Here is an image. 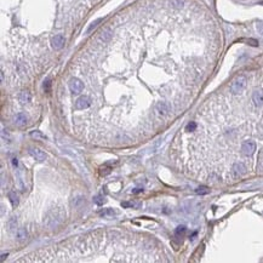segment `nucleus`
I'll list each match as a JSON object with an SVG mask.
<instances>
[{
    "instance_id": "f257e3e1",
    "label": "nucleus",
    "mask_w": 263,
    "mask_h": 263,
    "mask_svg": "<svg viewBox=\"0 0 263 263\" xmlns=\"http://www.w3.org/2000/svg\"><path fill=\"white\" fill-rule=\"evenodd\" d=\"M246 85H247L246 78H245L244 75H239V77H237V78L232 81V84H230V91H232V93L238 95V93H240V92L244 91V88H246Z\"/></svg>"
},
{
    "instance_id": "f03ea898",
    "label": "nucleus",
    "mask_w": 263,
    "mask_h": 263,
    "mask_svg": "<svg viewBox=\"0 0 263 263\" xmlns=\"http://www.w3.org/2000/svg\"><path fill=\"white\" fill-rule=\"evenodd\" d=\"M255 151H256V143L254 141L247 140V141L243 142V144H241V152H243L244 155L251 157L255 153Z\"/></svg>"
},
{
    "instance_id": "7ed1b4c3",
    "label": "nucleus",
    "mask_w": 263,
    "mask_h": 263,
    "mask_svg": "<svg viewBox=\"0 0 263 263\" xmlns=\"http://www.w3.org/2000/svg\"><path fill=\"white\" fill-rule=\"evenodd\" d=\"M155 112L161 116H166V115L170 114L171 107H170V104L168 102H158L155 104Z\"/></svg>"
},
{
    "instance_id": "20e7f679",
    "label": "nucleus",
    "mask_w": 263,
    "mask_h": 263,
    "mask_svg": "<svg viewBox=\"0 0 263 263\" xmlns=\"http://www.w3.org/2000/svg\"><path fill=\"white\" fill-rule=\"evenodd\" d=\"M69 88H71V91L73 93H80L84 90V84H83V81L80 79L73 78L69 81Z\"/></svg>"
},
{
    "instance_id": "39448f33",
    "label": "nucleus",
    "mask_w": 263,
    "mask_h": 263,
    "mask_svg": "<svg viewBox=\"0 0 263 263\" xmlns=\"http://www.w3.org/2000/svg\"><path fill=\"white\" fill-rule=\"evenodd\" d=\"M232 174H233V176H234L235 178L245 175V174H246V166H245L243 163H235V164L232 166Z\"/></svg>"
},
{
    "instance_id": "423d86ee",
    "label": "nucleus",
    "mask_w": 263,
    "mask_h": 263,
    "mask_svg": "<svg viewBox=\"0 0 263 263\" xmlns=\"http://www.w3.org/2000/svg\"><path fill=\"white\" fill-rule=\"evenodd\" d=\"M29 154L36 161H44L45 158H46V154L39 148H29Z\"/></svg>"
},
{
    "instance_id": "0eeeda50",
    "label": "nucleus",
    "mask_w": 263,
    "mask_h": 263,
    "mask_svg": "<svg viewBox=\"0 0 263 263\" xmlns=\"http://www.w3.org/2000/svg\"><path fill=\"white\" fill-rule=\"evenodd\" d=\"M91 106V99L88 96H81L78 98L77 103H75V108L77 109H86Z\"/></svg>"
},
{
    "instance_id": "6e6552de",
    "label": "nucleus",
    "mask_w": 263,
    "mask_h": 263,
    "mask_svg": "<svg viewBox=\"0 0 263 263\" xmlns=\"http://www.w3.org/2000/svg\"><path fill=\"white\" fill-rule=\"evenodd\" d=\"M51 45H52V47L54 49H56V50H60V49H62L63 47V45H64V38H63V35H55L52 39H51Z\"/></svg>"
},
{
    "instance_id": "1a4fd4ad",
    "label": "nucleus",
    "mask_w": 263,
    "mask_h": 263,
    "mask_svg": "<svg viewBox=\"0 0 263 263\" xmlns=\"http://www.w3.org/2000/svg\"><path fill=\"white\" fill-rule=\"evenodd\" d=\"M252 101L256 107L263 106V91L262 90H256L252 95Z\"/></svg>"
},
{
    "instance_id": "9d476101",
    "label": "nucleus",
    "mask_w": 263,
    "mask_h": 263,
    "mask_svg": "<svg viewBox=\"0 0 263 263\" xmlns=\"http://www.w3.org/2000/svg\"><path fill=\"white\" fill-rule=\"evenodd\" d=\"M27 115L24 113H17L15 115V124L18 126H24L27 124Z\"/></svg>"
},
{
    "instance_id": "9b49d317",
    "label": "nucleus",
    "mask_w": 263,
    "mask_h": 263,
    "mask_svg": "<svg viewBox=\"0 0 263 263\" xmlns=\"http://www.w3.org/2000/svg\"><path fill=\"white\" fill-rule=\"evenodd\" d=\"M18 98H19V102H22V103H29L32 101V96H30V93L28 91H22L19 93Z\"/></svg>"
},
{
    "instance_id": "f8f14e48",
    "label": "nucleus",
    "mask_w": 263,
    "mask_h": 263,
    "mask_svg": "<svg viewBox=\"0 0 263 263\" xmlns=\"http://www.w3.org/2000/svg\"><path fill=\"white\" fill-rule=\"evenodd\" d=\"M9 199H10V201H11V204H12L13 207H16L18 205V196L16 195L15 192H10L9 193Z\"/></svg>"
},
{
    "instance_id": "ddd939ff",
    "label": "nucleus",
    "mask_w": 263,
    "mask_h": 263,
    "mask_svg": "<svg viewBox=\"0 0 263 263\" xmlns=\"http://www.w3.org/2000/svg\"><path fill=\"white\" fill-rule=\"evenodd\" d=\"M101 40L102 41H104V43H107V41H109L110 40V38H112V32L109 30V29H107V30H104V32H102V34H101Z\"/></svg>"
},
{
    "instance_id": "4468645a",
    "label": "nucleus",
    "mask_w": 263,
    "mask_h": 263,
    "mask_svg": "<svg viewBox=\"0 0 263 263\" xmlns=\"http://www.w3.org/2000/svg\"><path fill=\"white\" fill-rule=\"evenodd\" d=\"M99 215H101L102 217H113V216L115 215V211H114L113 209H106V210L102 211Z\"/></svg>"
},
{
    "instance_id": "2eb2a0df",
    "label": "nucleus",
    "mask_w": 263,
    "mask_h": 263,
    "mask_svg": "<svg viewBox=\"0 0 263 263\" xmlns=\"http://www.w3.org/2000/svg\"><path fill=\"white\" fill-rule=\"evenodd\" d=\"M17 238H18V240H24L27 238V230H26V228H19L17 230Z\"/></svg>"
},
{
    "instance_id": "dca6fc26",
    "label": "nucleus",
    "mask_w": 263,
    "mask_h": 263,
    "mask_svg": "<svg viewBox=\"0 0 263 263\" xmlns=\"http://www.w3.org/2000/svg\"><path fill=\"white\" fill-rule=\"evenodd\" d=\"M185 227L184 226H179V227H177L176 228V230H175V234L177 235V237H182L184 233H185Z\"/></svg>"
},
{
    "instance_id": "f3484780",
    "label": "nucleus",
    "mask_w": 263,
    "mask_h": 263,
    "mask_svg": "<svg viewBox=\"0 0 263 263\" xmlns=\"http://www.w3.org/2000/svg\"><path fill=\"white\" fill-rule=\"evenodd\" d=\"M171 4L176 9H181L184 5V0H171Z\"/></svg>"
},
{
    "instance_id": "a211bd4d",
    "label": "nucleus",
    "mask_w": 263,
    "mask_h": 263,
    "mask_svg": "<svg viewBox=\"0 0 263 263\" xmlns=\"http://www.w3.org/2000/svg\"><path fill=\"white\" fill-rule=\"evenodd\" d=\"M101 21H102V19H101V18H98V19H96V21H95V22H92V23H91V24H90V27H88V30H86V33H90V32H91V30H92V29H93V28H96V27H97V24H98V23H101Z\"/></svg>"
},
{
    "instance_id": "6ab92c4d",
    "label": "nucleus",
    "mask_w": 263,
    "mask_h": 263,
    "mask_svg": "<svg viewBox=\"0 0 263 263\" xmlns=\"http://www.w3.org/2000/svg\"><path fill=\"white\" fill-rule=\"evenodd\" d=\"M196 129V124L194 123V121H190L187 126H185V131H188V132H190V131H194Z\"/></svg>"
},
{
    "instance_id": "aec40b11",
    "label": "nucleus",
    "mask_w": 263,
    "mask_h": 263,
    "mask_svg": "<svg viewBox=\"0 0 263 263\" xmlns=\"http://www.w3.org/2000/svg\"><path fill=\"white\" fill-rule=\"evenodd\" d=\"M30 136H32V137H34V138H39V140H45V138H46V137H45L44 135H41L39 131L32 132V133H30Z\"/></svg>"
},
{
    "instance_id": "412c9836",
    "label": "nucleus",
    "mask_w": 263,
    "mask_h": 263,
    "mask_svg": "<svg viewBox=\"0 0 263 263\" xmlns=\"http://www.w3.org/2000/svg\"><path fill=\"white\" fill-rule=\"evenodd\" d=\"M93 201H95L97 205H102V204L104 202V198L98 195V196H95V198H93Z\"/></svg>"
},
{
    "instance_id": "4be33fe9",
    "label": "nucleus",
    "mask_w": 263,
    "mask_h": 263,
    "mask_svg": "<svg viewBox=\"0 0 263 263\" xmlns=\"http://www.w3.org/2000/svg\"><path fill=\"white\" fill-rule=\"evenodd\" d=\"M195 192H196L198 194H206V193H209V189H207L206 187H200V188H198Z\"/></svg>"
},
{
    "instance_id": "5701e85b",
    "label": "nucleus",
    "mask_w": 263,
    "mask_h": 263,
    "mask_svg": "<svg viewBox=\"0 0 263 263\" xmlns=\"http://www.w3.org/2000/svg\"><path fill=\"white\" fill-rule=\"evenodd\" d=\"M121 206L123 207H137L138 204H136V202H123Z\"/></svg>"
},
{
    "instance_id": "b1692460",
    "label": "nucleus",
    "mask_w": 263,
    "mask_h": 263,
    "mask_svg": "<svg viewBox=\"0 0 263 263\" xmlns=\"http://www.w3.org/2000/svg\"><path fill=\"white\" fill-rule=\"evenodd\" d=\"M9 229L11 230V229H13V228H16V220H11L10 221V223H9Z\"/></svg>"
},
{
    "instance_id": "393cba45",
    "label": "nucleus",
    "mask_w": 263,
    "mask_h": 263,
    "mask_svg": "<svg viewBox=\"0 0 263 263\" xmlns=\"http://www.w3.org/2000/svg\"><path fill=\"white\" fill-rule=\"evenodd\" d=\"M50 86H51V81L47 79V80L44 83V88H45L46 91H49V90H50Z\"/></svg>"
},
{
    "instance_id": "a878e982",
    "label": "nucleus",
    "mask_w": 263,
    "mask_h": 263,
    "mask_svg": "<svg viewBox=\"0 0 263 263\" xmlns=\"http://www.w3.org/2000/svg\"><path fill=\"white\" fill-rule=\"evenodd\" d=\"M247 43L250 44V45H254V46H257L258 44H257V41L256 40H254V39H250V40H247Z\"/></svg>"
},
{
    "instance_id": "bb28decb",
    "label": "nucleus",
    "mask_w": 263,
    "mask_h": 263,
    "mask_svg": "<svg viewBox=\"0 0 263 263\" xmlns=\"http://www.w3.org/2000/svg\"><path fill=\"white\" fill-rule=\"evenodd\" d=\"M12 164H13V166H15V168H17V165H18L17 158H13V159H12Z\"/></svg>"
},
{
    "instance_id": "cd10ccee",
    "label": "nucleus",
    "mask_w": 263,
    "mask_h": 263,
    "mask_svg": "<svg viewBox=\"0 0 263 263\" xmlns=\"http://www.w3.org/2000/svg\"><path fill=\"white\" fill-rule=\"evenodd\" d=\"M141 192H142V189H141V188H136V189H133V190H132V193H133V194H137V193H141Z\"/></svg>"
},
{
    "instance_id": "c85d7f7f",
    "label": "nucleus",
    "mask_w": 263,
    "mask_h": 263,
    "mask_svg": "<svg viewBox=\"0 0 263 263\" xmlns=\"http://www.w3.org/2000/svg\"><path fill=\"white\" fill-rule=\"evenodd\" d=\"M6 257H7V254H6V255H5V254H2V255H1V262H2V261H5V258H6Z\"/></svg>"
},
{
    "instance_id": "c756f323",
    "label": "nucleus",
    "mask_w": 263,
    "mask_h": 263,
    "mask_svg": "<svg viewBox=\"0 0 263 263\" xmlns=\"http://www.w3.org/2000/svg\"><path fill=\"white\" fill-rule=\"evenodd\" d=\"M260 168L263 170V158H261V161H260Z\"/></svg>"
}]
</instances>
